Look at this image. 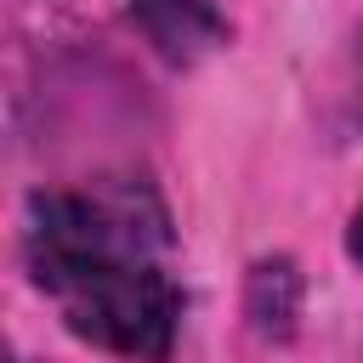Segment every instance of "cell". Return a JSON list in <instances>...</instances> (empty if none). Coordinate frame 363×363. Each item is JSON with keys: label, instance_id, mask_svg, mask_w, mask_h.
Wrapping results in <instances>:
<instances>
[{"label": "cell", "instance_id": "7a4b0ae2", "mask_svg": "<svg viewBox=\"0 0 363 363\" xmlns=\"http://www.w3.org/2000/svg\"><path fill=\"white\" fill-rule=\"evenodd\" d=\"M130 23L142 28V40L176 62V68H193L204 62L210 51L227 45V17L210 6V0H130Z\"/></svg>", "mask_w": 363, "mask_h": 363}, {"label": "cell", "instance_id": "5b68a950", "mask_svg": "<svg viewBox=\"0 0 363 363\" xmlns=\"http://www.w3.org/2000/svg\"><path fill=\"white\" fill-rule=\"evenodd\" d=\"M357 51H363V28H357Z\"/></svg>", "mask_w": 363, "mask_h": 363}, {"label": "cell", "instance_id": "6da1fadb", "mask_svg": "<svg viewBox=\"0 0 363 363\" xmlns=\"http://www.w3.org/2000/svg\"><path fill=\"white\" fill-rule=\"evenodd\" d=\"M164 216L113 193H34L28 199V267L57 301L62 323L113 357L164 363L182 323V295L159 272Z\"/></svg>", "mask_w": 363, "mask_h": 363}, {"label": "cell", "instance_id": "277c9868", "mask_svg": "<svg viewBox=\"0 0 363 363\" xmlns=\"http://www.w3.org/2000/svg\"><path fill=\"white\" fill-rule=\"evenodd\" d=\"M346 250H352V261H363V210H357L352 227H346Z\"/></svg>", "mask_w": 363, "mask_h": 363}, {"label": "cell", "instance_id": "3957f363", "mask_svg": "<svg viewBox=\"0 0 363 363\" xmlns=\"http://www.w3.org/2000/svg\"><path fill=\"white\" fill-rule=\"evenodd\" d=\"M295 312H301V272L289 261H261L250 272V318L267 335H289Z\"/></svg>", "mask_w": 363, "mask_h": 363}]
</instances>
